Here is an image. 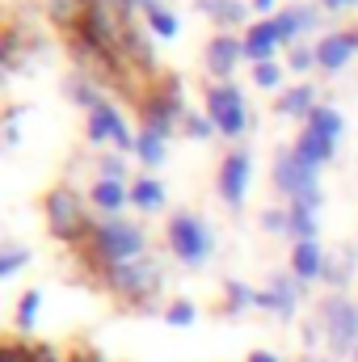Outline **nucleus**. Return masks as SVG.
<instances>
[{
	"instance_id": "37998d69",
	"label": "nucleus",
	"mask_w": 358,
	"mask_h": 362,
	"mask_svg": "<svg viewBox=\"0 0 358 362\" xmlns=\"http://www.w3.org/2000/svg\"><path fill=\"white\" fill-rule=\"evenodd\" d=\"M350 358H354V362H358V350H354V354H350Z\"/></svg>"
},
{
	"instance_id": "cd10ccee",
	"label": "nucleus",
	"mask_w": 358,
	"mask_h": 362,
	"mask_svg": "<svg viewBox=\"0 0 358 362\" xmlns=\"http://www.w3.org/2000/svg\"><path fill=\"white\" fill-rule=\"evenodd\" d=\"M241 308H258V291L249 282H224V312H241Z\"/></svg>"
},
{
	"instance_id": "4be33fe9",
	"label": "nucleus",
	"mask_w": 358,
	"mask_h": 362,
	"mask_svg": "<svg viewBox=\"0 0 358 362\" xmlns=\"http://www.w3.org/2000/svg\"><path fill=\"white\" fill-rule=\"evenodd\" d=\"M249 8H253V4H241V0H198V13L211 17V21L224 25V30H228V25H241V21L249 17Z\"/></svg>"
},
{
	"instance_id": "ddd939ff",
	"label": "nucleus",
	"mask_w": 358,
	"mask_h": 362,
	"mask_svg": "<svg viewBox=\"0 0 358 362\" xmlns=\"http://www.w3.org/2000/svg\"><path fill=\"white\" fill-rule=\"evenodd\" d=\"M278 47H282V30H278L274 17H262V21H253L245 30V59H253V68L258 64H274Z\"/></svg>"
},
{
	"instance_id": "7c9ffc66",
	"label": "nucleus",
	"mask_w": 358,
	"mask_h": 362,
	"mask_svg": "<svg viewBox=\"0 0 358 362\" xmlns=\"http://www.w3.org/2000/svg\"><path fill=\"white\" fill-rule=\"evenodd\" d=\"M287 64H291V72H312V68H321V59H316V47H304V42H295L291 47V55H287Z\"/></svg>"
},
{
	"instance_id": "a211bd4d",
	"label": "nucleus",
	"mask_w": 358,
	"mask_h": 362,
	"mask_svg": "<svg viewBox=\"0 0 358 362\" xmlns=\"http://www.w3.org/2000/svg\"><path fill=\"white\" fill-rule=\"evenodd\" d=\"M274 21H278V30H282V42H295L299 34H308V30L321 25V17H316L312 4H291V8H282Z\"/></svg>"
},
{
	"instance_id": "423d86ee",
	"label": "nucleus",
	"mask_w": 358,
	"mask_h": 362,
	"mask_svg": "<svg viewBox=\"0 0 358 362\" xmlns=\"http://www.w3.org/2000/svg\"><path fill=\"white\" fill-rule=\"evenodd\" d=\"M321 329H325V341H329V354H354L358 350V308L333 291L325 303H321Z\"/></svg>"
},
{
	"instance_id": "f257e3e1",
	"label": "nucleus",
	"mask_w": 358,
	"mask_h": 362,
	"mask_svg": "<svg viewBox=\"0 0 358 362\" xmlns=\"http://www.w3.org/2000/svg\"><path fill=\"white\" fill-rule=\"evenodd\" d=\"M81 257L89 262L93 270L127 266V262L148 257V236H144V228H135L131 219L105 215V219H97V223H93V236L81 245Z\"/></svg>"
},
{
	"instance_id": "c756f323",
	"label": "nucleus",
	"mask_w": 358,
	"mask_h": 362,
	"mask_svg": "<svg viewBox=\"0 0 358 362\" xmlns=\"http://www.w3.org/2000/svg\"><path fill=\"white\" fill-rule=\"evenodd\" d=\"M148 30L156 34V38H178V30H181V21H178V13L173 8H156V13H148Z\"/></svg>"
},
{
	"instance_id": "393cba45",
	"label": "nucleus",
	"mask_w": 358,
	"mask_h": 362,
	"mask_svg": "<svg viewBox=\"0 0 358 362\" xmlns=\"http://www.w3.org/2000/svg\"><path fill=\"white\" fill-rule=\"evenodd\" d=\"M64 93H68V101H76L81 110H97L105 97H101V85L93 81V76H85V72H76V76H68L64 81Z\"/></svg>"
},
{
	"instance_id": "aec40b11",
	"label": "nucleus",
	"mask_w": 358,
	"mask_h": 362,
	"mask_svg": "<svg viewBox=\"0 0 358 362\" xmlns=\"http://www.w3.org/2000/svg\"><path fill=\"white\" fill-rule=\"evenodd\" d=\"M295 156L308 165V169H321V165H329L333 160V139H325V135H316V131H299V139H295Z\"/></svg>"
},
{
	"instance_id": "39448f33",
	"label": "nucleus",
	"mask_w": 358,
	"mask_h": 362,
	"mask_svg": "<svg viewBox=\"0 0 358 362\" xmlns=\"http://www.w3.org/2000/svg\"><path fill=\"white\" fill-rule=\"evenodd\" d=\"M165 236H169L173 257H178L181 266H190V270L207 266V262H211V253H215V236H211V228H207L198 215H190V211H178V215L169 219Z\"/></svg>"
},
{
	"instance_id": "79ce46f5",
	"label": "nucleus",
	"mask_w": 358,
	"mask_h": 362,
	"mask_svg": "<svg viewBox=\"0 0 358 362\" xmlns=\"http://www.w3.org/2000/svg\"><path fill=\"white\" fill-rule=\"evenodd\" d=\"M299 362H325V358H316V354H304V358H299Z\"/></svg>"
},
{
	"instance_id": "dca6fc26",
	"label": "nucleus",
	"mask_w": 358,
	"mask_h": 362,
	"mask_svg": "<svg viewBox=\"0 0 358 362\" xmlns=\"http://www.w3.org/2000/svg\"><path fill=\"white\" fill-rule=\"evenodd\" d=\"M316 105H321V101H316V89H312V85H291V89L278 93V101H274L278 118H308Z\"/></svg>"
},
{
	"instance_id": "9d476101",
	"label": "nucleus",
	"mask_w": 358,
	"mask_h": 362,
	"mask_svg": "<svg viewBox=\"0 0 358 362\" xmlns=\"http://www.w3.org/2000/svg\"><path fill=\"white\" fill-rule=\"evenodd\" d=\"M249 173H253V156H249L245 148H232V152L224 156V165H219V194H224V202L236 206V211H241V202H245V194H249Z\"/></svg>"
},
{
	"instance_id": "6ab92c4d",
	"label": "nucleus",
	"mask_w": 358,
	"mask_h": 362,
	"mask_svg": "<svg viewBox=\"0 0 358 362\" xmlns=\"http://www.w3.org/2000/svg\"><path fill=\"white\" fill-rule=\"evenodd\" d=\"M291 274H295L299 282H312V278L325 274V253H321L316 240H299V245L291 249Z\"/></svg>"
},
{
	"instance_id": "2eb2a0df",
	"label": "nucleus",
	"mask_w": 358,
	"mask_h": 362,
	"mask_svg": "<svg viewBox=\"0 0 358 362\" xmlns=\"http://www.w3.org/2000/svg\"><path fill=\"white\" fill-rule=\"evenodd\" d=\"M42 8H47V17H51L64 34H76V30H85V21H89L93 0H42Z\"/></svg>"
},
{
	"instance_id": "b1692460",
	"label": "nucleus",
	"mask_w": 358,
	"mask_h": 362,
	"mask_svg": "<svg viewBox=\"0 0 358 362\" xmlns=\"http://www.w3.org/2000/svg\"><path fill=\"white\" fill-rule=\"evenodd\" d=\"M135 160L148 165V169H161L169 160V139H161V135H152V131L139 127V135H135Z\"/></svg>"
},
{
	"instance_id": "58836bf2",
	"label": "nucleus",
	"mask_w": 358,
	"mask_h": 362,
	"mask_svg": "<svg viewBox=\"0 0 358 362\" xmlns=\"http://www.w3.org/2000/svg\"><path fill=\"white\" fill-rule=\"evenodd\" d=\"M249 362H282V358H278V354H270V350H253Z\"/></svg>"
},
{
	"instance_id": "1a4fd4ad",
	"label": "nucleus",
	"mask_w": 358,
	"mask_h": 362,
	"mask_svg": "<svg viewBox=\"0 0 358 362\" xmlns=\"http://www.w3.org/2000/svg\"><path fill=\"white\" fill-rule=\"evenodd\" d=\"M85 135H89L93 148H105V144H114L118 152H135V135L127 131V118H122V114H118L110 101H101L97 110H89Z\"/></svg>"
},
{
	"instance_id": "f704fd0d",
	"label": "nucleus",
	"mask_w": 358,
	"mask_h": 362,
	"mask_svg": "<svg viewBox=\"0 0 358 362\" xmlns=\"http://www.w3.org/2000/svg\"><path fill=\"white\" fill-rule=\"evenodd\" d=\"M253 85L274 93L278 85H282V68H278V64H258V68H253Z\"/></svg>"
},
{
	"instance_id": "0eeeda50",
	"label": "nucleus",
	"mask_w": 358,
	"mask_h": 362,
	"mask_svg": "<svg viewBox=\"0 0 358 362\" xmlns=\"http://www.w3.org/2000/svg\"><path fill=\"white\" fill-rule=\"evenodd\" d=\"M274 185L291 198V202H308V206H321V177L316 169H308L295 148H282L274 156Z\"/></svg>"
},
{
	"instance_id": "c9c22d12",
	"label": "nucleus",
	"mask_w": 358,
	"mask_h": 362,
	"mask_svg": "<svg viewBox=\"0 0 358 362\" xmlns=\"http://www.w3.org/2000/svg\"><path fill=\"white\" fill-rule=\"evenodd\" d=\"M262 228H266V232H274V236H278V232H291V211L266 206V211H262Z\"/></svg>"
},
{
	"instance_id": "9b49d317",
	"label": "nucleus",
	"mask_w": 358,
	"mask_h": 362,
	"mask_svg": "<svg viewBox=\"0 0 358 362\" xmlns=\"http://www.w3.org/2000/svg\"><path fill=\"white\" fill-rule=\"evenodd\" d=\"M241 59H245V38H232V34H215L207 42V51H202V64L219 85H228V76L236 72Z\"/></svg>"
},
{
	"instance_id": "72a5a7b5",
	"label": "nucleus",
	"mask_w": 358,
	"mask_h": 362,
	"mask_svg": "<svg viewBox=\"0 0 358 362\" xmlns=\"http://www.w3.org/2000/svg\"><path fill=\"white\" fill-rule=\"evenodd\" d=\"M25 262H30V253H25L21 245H8V249L0 253V278H13V274L25 266Z\"/></svg>"
},
{
	"instance_id": "473e14b6",
	"label": "nucleus",
	"mask_w": 358,
	"mask_h": 362,
	"mask_svg": "<svg viewBox=\"0 0 358 362\" xmlns=\"http://www.w3.org/2000/svg\"><path fill=\"white\" fill-rule=\"evenodd\" d=\"M194 316H198V312H194V303H190V299H173V303L165 308V320H169L173 329H190V325H194Z\"/></svg>"
},
{
	"instance_id": "ea45409f",
	"label": "nucleus",
	"mask_w": 358,
	"mask_h": 362,
	"mask_svg": "<svg viewBox=\"0 0 358 362\" xmlns=\"http://www.w3.org/2000/svg\"><path fill=\"white\" fill-rule=\"evenodd\" d=\"M274 4H278V0H253V13H270Z\"/></svg>"
},
{
	"instance_id": "e433bc0d",
	"label": "nucleus",
	"mask_w": 358,
	"mask_h": 362,
	"mask_svg": "<svg viewBox=\"0 0 358 362\" xmlns=\"http://www.w3.org/2000/svg\"><path fill=\"white\" fill-rule=\"evenodd\" d=\"M122 156H101L97 160V177H105V181H122Z\"/></svg>"
},
{
	"instance_id": "5701e85b",
	"label": "nucleus",
	"mask_w": 358,
	"mask_h": 362,
	"mask_svg": "<svg viewBox=\"0 0 358 362\" xmlns=\"http://www.w3.org/2000/svg\"><path fill=\"white\" fill-rule=\"evenodd\" d=\"M304 127L337 144V139H342V131H346V118H342V110H333V105H316V110L304 118Z\"/></svg>"
},
{
	"instance_id": "2f4dec72",
	"label": "nucleus",
	"mask_w": 358,
	"mask_h": 362,
	"mask_svg": "<svg viewBox=\"0 0 358 362\" xmlns=\"http://www.w3.org/2000/svg\"><path fill=\"white\" fill-rule=\"evenodd\" d=\"M181 131H185L190 139H207V135H219V127L211 122V114H185Z\"/></svg>"
},
{
	"instance_id": "4c0bfd02",
	"label": "nucleus",
	"mask_w": 358,
	"mask_h": 362,
	"mask_svg": "<svg viewBox=\"0 0 358 362\" xmlns=\"http://www.w3.org/2000/svg\"><path fill=\"white\" fill-rule=\"evenodd\" d=\"M161 8V0H135V13L139 17H148V13H156Z\"/></svg>"
},
{
	"instance_id": "6e6552de",
	"label": "nucleus",
	"mask_w": 358,
	"mask_h": 362,
	"mask_svg": "<svg viewBox=\"0 0 358 362\" xmlns=\"http://www.w3.org/2000/svg\"><path fill=\"white\" fill-rule=\"evenodd\" d=\"M207 114L219 127V135H228V139L245 135L249 122H253L249 118V105H245V93L236 89V85H211L207 89Z\"/></svg>"
},
{
	"instance_id": "bb28decb",
	"label": "nucleus",
	"mask_w": 358,
	"mask_h": 362,
	"mask_svg": "<svg viewBox=\"0 0 358 362\" xmlns=\"http://www.w3.org/2000/svg\"><path fill=\"white\" fill-rule=\"evenodd\" d=\"M287 211H291V232H287V236H295V245H299V240H316V206L291 202Z\"/></svg>"
},
{
	"instance_id": "f3484780",
	"label": "nucleus",
	"mask_w": 358,
	"mask_h": 362,
	"mask_svg": "<svg viewBox=\"0 0 358 362\" xmlns=\"http://www.w3.org/2000/svg\"><path fill=\"white\" fill-rule=\"evenodd\" d=\"M89 198H93V206H97L101 215H118V211L131 202V185H127V181L97 177V181H93V189H89Z\"/></svg>"
},
{
	"instance_id": "20e7f679",
	"label": "nucleus",
	"mask_w": 358,
	"mask_h": 362,
	"mask_svg": "<svg viewBox=\"0 0 358 362\" xmlns=\"http://www.w3.org/2000/svg\"><path fill=\"white\" fill-rule=\"evenodd\" d=\"M185 114H190V110H185V101H181V81L178 76H161V81H152V93H148L144 105H139L144 131L169 139V135H178L181 131Z\"/></svg>"
},
{
	"instance_id": "4468645a",
	"label": "nucleus",
	"mask_w": 358,
	"mask_h": 362,
	"mask_svg": "<svg viewBox=\"0 0 358 362\" xmlns=\"http://www.w3.org/2000/svg\"><path fill=\"white\" fill-rule=\"evenodd\" d=\"M354 51H358V30H333V34H325V38L316 42V59H321L325 72L346 68V64L354 59Z\"/></svg>"
},
{
	"instance_id": "a19ab883",
	"label": "nucleus",
	"mask_w": 358,
	"mask_h": 362,
	"mask_svg": "<svg viewBox=\"0 0 358 362\" xmlns=\"http://www.w3.org/2000/svg\"><path fill=\"white\" fill-rule=\"evenodd\" d=\"M325 8H346V4H354V0H321Z\"/></svg>"
},
{
	"instance_id": "f8f14e48",
	"label": "nucleus",
	"mask_w": 358,
	"mask_h": 362,
	"mask_svg": "<svg viewBox=\"0 0 358 362\" xmlns=\"http://www.w3.org/2000/svg\"><path fill=\"white\" fill-rule=\"evenodd\" d=\"M299 291H304V282H299L291 270L274 274L266 291H258V308H262V312H274V316H282V320H291V316H295V303H299Z\"/></svg>"
},
{
	"instance_id": "c85d7f7f",
	"label": "nucleus",
	"mask_w": 358,
	"mask_h": 362,
	"mask_svg": "<svg viewBox=\"0 0 358 362\" xmlns=\"http://www.w3.org/2000/svg\"><path fill=\"white\" fill-rule=\"evenodd\" d=\"M38 308H42V291H38V286H30V291L17 299V329H21V333H30V329H34Z\"/></svg>"
},
{
	"instance_id": "f03ea898",
	"label": "nucleus",
	"mask_w": 358,
	"mask_h": 362,
	"mask_svg": "<svg viewBox=\"0 0 358 362\" xmlns=\"http://www.w3.org/2000/svg\"><path fill=\"white\" fill-rule=\"evenodd\" d=\"M97 282L110 295H118L122 303L148 312L156 303V291H161V262L139 257V262H127V266H110V270H97Z\"/></svg>"
},
{
	"instance_id": "a878e982",
	"label": "nucleus",
	"mask_w": 358,
	"mask_h": 362,
	"mask_svg": "<svg viewBox=\"0 0 358 362\" xmlns=\"http://www.w3.org/2000/svg\"><path fill=\"white\" fill-rule=\"evenodd\" d=\"M131 206L135 211H161L165 206V185L156 177H135V185H131Z\"/></svg>"
},
{
	"instance_id": "7ed1b4c3",
	"label": "nucleus",
	"mask_w": 358,
	"mask_h": 362,
	"mask_svg": "<svg viewBox=\"0 0 358 362\" xmlns=\"http://www.w3.org/2000/svg\"><path fill=\"white\" fill-rule=\"evenodd\" d=\"M42 215H47L51 236L64 240V245H76V249L93 236V223H97L89 215V206H85V198L72 185H55L47 194V202H42Z\"/></svg>"
},
{
	"instance_id": "412c9836",
	"label": "nucleus",
	"mask_w": 358,
	"mask_h": 362,
	"mask_svg": "<svg viewBox=\"0 0 358 362\" xmlns=\"http://www.w3.org/2000/svg\"><path fill=\"white\" fill-rule=\"evenodd\" d=\"M127 64H135V68H144V72H156V51H152V30H144L139 21H135V30H131V38H127V55H122Z\"/></svg>"
}]
</instances>
